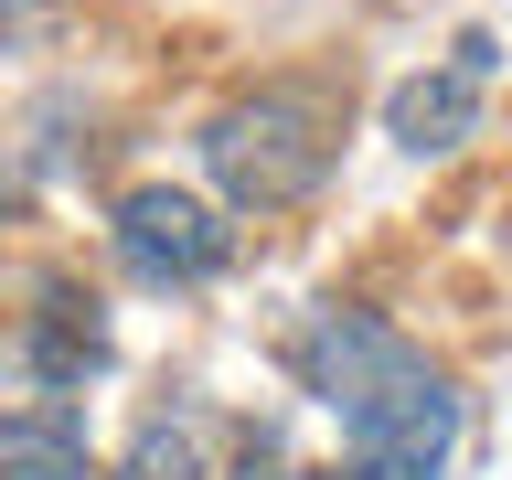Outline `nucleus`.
Here are the masks:
<instances>
[{"mask_svg": "<svg viewBox=\"0 0 512 480\" xmlns=\"http://www.w3.org/2000/svg\"><path fill=\"white\" fill-rule=\"evenodd\" d=\"M299 374L342 427L352 480H438L459 448V395L406 331H384L374 310H320L299 331Z\"/></svg>", "mask_w": 512, "mask_h": 480, "instance_id": "1", "label": "nucleus"}, {"mask_svg": "<svg viewBox=\"0 0 512 480\" xmlns=\"http://www.w3.org/2000/svg\"><path fill=\"white\" fill-rule=\"evenodd\" d=\"M0 480H86V438H75V416L54 395L0 416Z\"/></svg>", "mask_w": 512, "mask_h": 480, "instance_id": "5", "label": "nucleus"}, {"mask_svg": "<svg viewBox=\"0 0 512 480\" xmlns=\"http://www.w3.org/2000/svg\"><path fill=\"white\" fill-rule=\"evenodd\" d=\"M480 86H491V32H459V54L406 75V86L384 96V128H395V150L416 160H448L459 139L480 128Z\"/></svg>", "mask_w": 512, "mask_h": 480, "instance_id": "4", "label": "nucleus"}, {"mask_svg": "<svg viewBox=\"0 0 512 480\" xmlns=\"http://www.w3.org/2000/svg\"><path fill=\"white\" fill-rule=\"evenodd\" d=\"M118 256L150 288H203L224 256H235V224H224L214 203H192V192L150 182V192H128V203H118Z\"/></svg>", "mask_w": 512, "mask_h": 480, "instance_id": "3", "label": "nucleus"}, {"mask_svg": "<svg viewBox=\"0 0 512 480\" xmlns=\"http://www.w3.org/2000/svg\"><path fill=\"white\" fill-rule=\"evenodd\" d=\"M203 160H214V182L235 192V203L278 214V203H299V192L331 171V96H310V86L235 96V107L203 128Z\"/></svg>", "mask_w": 512, "mask_h": 480, "instance_id": "2", "label": "nucleus"}, {"mask_svg": "<svg viewBox=\"0 0 512 480\" xmlns=\"http://www.w3.org/2000/svg\"><path fill=\"white\" fill-rule=\"evenodd\" d=\"M118 480H203V438H192L182 416H150L139 448L118 459Z\"/></svg>", "mask_w": 512, "mask_h": 480, "instance_id": "6", "label": "nucleus"}]
</instances>
